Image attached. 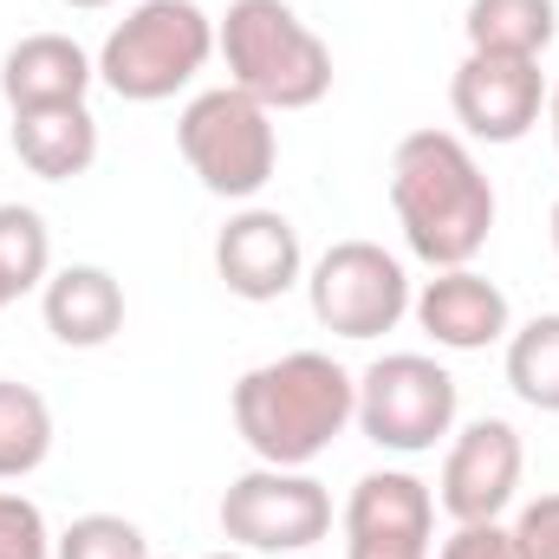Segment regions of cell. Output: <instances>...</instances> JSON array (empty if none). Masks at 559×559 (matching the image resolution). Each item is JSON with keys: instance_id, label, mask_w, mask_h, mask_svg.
I'll list each match as a JSON object with an SVG mask.
<instances>
[{"instance_id": "17", "label": "cell", "mask_w": 559, "mask_h": 559, "mask_svg": "<svg viewBox=\"0 0 559 559\" xmlns=\"http://www.w3.org/2000/svg\"><path fill=\"white\" fill-rule=\"evenodd\" d=\"M462 33H468V52L540 59L559 33V0H468Z\"/></svg>"}, {"instance_id": "22", "label": "cell", "mask_w": 559, "mask_h": 559, "mask_svg": "<svg viewBox=\"0 0 559 559\" xmlns=\"http://www.w3.org/2000/svg\"><path fill=\"white\" fill-rule=\"evenodd\" d=\"M52 540H59V534L46 527L39 501L0 488V559H52Z\"/></svg>"}, {"instance_id": "4", "label": "cell", "mask_w": 559, "mask_h": 559, "mask_svg": "<svg viewBox=\"0 0 559 559\" xmlns=\"http://www.w3.org/2000/svg\"><path fill=\"white\" fill-rule=\"evenodd\" d=\"M215 59V20L195 0H138L98 46V85L124 105H163Z\"/></svg>"}, {"instance_id": "2", "label": "cell", "mask_w": 559, "mask_h": 559, "mask_svg": "<svg viewBox=\"0 0 559 559\" xmlns=\"http://www.w3.org/2000/svg\"><path fill=\"white\" fill-rule=\"evenodd\" d=\"M235 436L267 468H312L352 423H358V378L332 352H280L241 371L235 384Z\"/></svg>"}, {"instance_id": "15", "label": "cell", "mask_w": 559, "mask_h": 559, "mask_svg": "<svg viewBox=\"0 0 559 559\" xmlns=\"http://www.w3.org/2000/svg\"><path fill=\"white\" fill-rule=\"evenodd\" d=\"M39 312L66 352H98L124 332V286L111 267L72 261V267H52V280L39 286Z\"/></svg>"}, {"instance_id": "25", "label": "cell", "mask_w": 559, "mask_h": 559, "mask_svg": "<svg viewBox=\"0 0 559 559\" xmlns=\"http://www.w3.org/2000/svg\"><path fill=\"white\" fill-rule=\"evenodd\" d=\"M547 124H554V150H559V79L547 85Z\"/></svg>"}, {"instance_id": "9", "label": "cell", "mask_w": 559, "mask_h": 559, "mask_svg": "<svg viewBox=\"0 0 559 559\" xmlns=\"http://www.w3.org/2000/svg\"><path fill=\"white\" fill-rule=\"evenodd\" d=\"M521 475H527V449H521V429L508 417H475L449 436V455H442V481H436V501L455 527L468 521H501L521 495Z\"/></svg>"}, {"instance_id": "13", "label": "cell", "mask_w": 559, "mask_h": 559, "mask_svg": "<svg viewBox=\"0 0 559 559\" xmlns=\"http://www.w3.org/2000/svg\"><path fill=\"white\" fill-rule=\"evenodd\" d=\"M411 319L442 345V352H488L514 332V306L508 293L475 267H436L411 299Z\"/></svg>"}, {"instance_id": "12", "label": "cell", "mask_w": 559, "mask_h": 559, "mask_svg": "<svg viewBox=\"0 0 559 559\" xmlns=\"http://www.w3.org/2000/svg\"><path fill=\"white\" fill-rule=\"evenodd\" d=\"M215 274L235 299L248 306H267L280 293H293L306 280V254H299V228L280 215V209H261V202H241L228 215V228L215 235Z\"/></svg>"}, {"instance_id": "29", "label": "cell", "mask_w": 559, "mask_h": 559, "mask_svg": "<svg viewBox=\"0 0 559 559\" xmlns=\"http://www.w3.org/2000/svg\"><path fill=\"white\" fill-rule=\"evenodd\" d=\"M7 306H13V299H7V286H0V312H7Z\"/></svg>"}, {"instance_id": "19", "label": "cell", "mask_w": 559, "mask_h": 559, "mask_svg": "<svg viewBox=\"0 0 559 559\" xmlns=\"http://www.w3.org/2000/svg\"><path fill=\"white\" fill-rule=\"evenodd\" d=\"M508 384L527 411L559 417V312H540L508 332Z\"/></svg>"}, {"instance_id": "10", "label": "cell", "mask_w": 559, "mask_h": 559, "mask_svg": "<svg viewBox=\"0 0 559 559\" xmlns=\"http://www.w3.org/2000/svg\"><path fill=\"white\" fill-rule=\"evenodd\" d=\"M345 559H436V495L411 468H371L345 495Z\"/></svg>"}, {"instance_id": "7", "label": "cell", "mask_w": 559, "mask_h": 559, "mask_svg": "<svg viewBox=\"0 0 559 559\" xmlns=\"http://www.w3.org/2000/svg\"><path fill=\"white\" fill-rule=\"evenodd\" d=\"M312 319L338 338H384L411 319V274L378 241H332L306 274Z\"/></svg>"}, {"instance_id": "21", "label": "cell", "mask_w": 559, "mask_h": 559, "mask_svg": "<svg viewBox=\"0 0 559 559\" xmlns=\"http://www.w3.org/2000/svg\"><path fill=\"white\" fill-rule=\"evenodd\" d=\"M52 559H150V540L124 514H79L52 540Z\"/></svg>"}, {"instance_id": "6", "label": "cell", "mask_w": 559, "mask_h": 559, "mask_svg": "<svg viewBox=\"0 0 559 559\" xmlns=\"http://www.w3.org/2000/svg\"><path fill=\"white\" fill-rule=\"evenodd\" d=\"M455 411L462 391L449 365H436L429 352H384L358 378V429L384 455H429L436 442L455 436Z\"/></svg>"}, {"instance_id": "16", "label": "cell", "mask_w": 559, "mask_h": 559, "mask_svg": "<svg viewBox=\"0 0 559 559\" xmlns=\"http://www.w3.org/2000/svg\"><path fill=\"white\" fill-rule=\"evenodd\" d=\"M13 156L39 182H72L98 163V118L92 105H52V111H13Z\"/></svg>"}, {"instance_id": "28", "label": "cell", "mask_w": 559, "mask_h": 559, "mask_svg": "<svg viewBox=\"0 0 559 559\" xmlns=\"http://www.w3.org/2000/svg\"><path fill=\"white\" fill-rule=\"evenodd\" d=\"M554 254H559V202H554Z\"/></svg>"}, {"instance_id": "23", "label": "cell", "mask_w": 559, "mask_h": 559, "mask_svg": "<svg viewBox=\"0 0 559 559\" xmlns=\"http://www.w3.org/2000/svg\"><path fill=\"white\" fill-rule=\"evenodd\" d=\"M436 559H527L521 554V540H514V527H501V521H468V527H455Z\"/></svg>"}, {"instance_id": "1", "label": "cell", "mask_w": 559, "mask_h": 559, "mask_svg": "<svg viewBox=\"0 0 559 559\" xmlns=\"http://www.w3.org/2000/svg\"><path fill=\"white\" fill-rule=\"evenodd\" d=\"M391 209L423 267H468L495 235V182L455 131H411L391 150Z\"/></svg>"}, {"instance_id": "5", "label": "cell", "mask_w": 559, "mask_h": 559, "mask_svg": "<svg viewBox=\"0 0 559 559\" xmlns=\"http://www.w3.org/2000/svg\"><path fill=\"white\" fill-rule=\"evenodd\" d=\"M176 150L189 163V176L222 195V202H254L280 169V138H274V111L254 105L235 85L195 92L176 118Z\"/></svg>"}, {"instance_id": "27", "label": "cell", "mask_w": 559, "mask_h": 559, "mask_svg": "<svg viewBox=\"0 0 559 559\" xmlns=\"http://www.w3.org/2000/svg\"><path fill=\"white\" fill-rule=\"evenodd\" d=\"M209 559H254V554H241V547H235V554H209Z\"/></svg>"}, {"instance_id": "18", "label": "cell", "mask_w": 559, "mask_h": 559, "mask_svg": "<svg viewBox=\"0 0 559 559\" xmlns=\"http://www.w3.org/2000/svg\"><path fill=\"white\" fill-rule=\"evenodd\" d=\"M46 455H52V404L33 384L0 378V481H26Z\"/></svg>"}, {"instance_id": "8", "label": "cell", "mask_w": 559, "mask_h": 559, "mask_svg": "<svg viewBox=\"0 0 559 559\" xmlns=\"http://www.w3.org/2000/svg\"><path fill=\"white\" fill-rule=\"evenodd\" d=\"M332 534V495L325 481H312L306 468H248L228 481L222 495V540H235L241 554H306Z\"/></svg>"}, {"instance_id": "26", "label": "cell", "mask_w": 559, "mask_h": 559, "mask_svg": "<svg viewBox=\"0 0 559 559\" xmlns=\"http://www.w3.org/2000/svg\"><path fill=\"white\" fill-rule=\"evenodd\" d=\"M66 7H79V13H92V7H118V0H66Z\"/></svg>"}, {"instance_id": "24", "label": "cell", "mask_w": 559, "mask_h": 559, "mask_svg": "<svg viewBox=\"0 0 559 559\" xmlns=\"http://www.w3.org/2000/svg\"><path fill=\"white\" fill-rule=\"evenodd\" d=\"M514 540L527 559H559V495H534L514 514Z\"/></svg>"}, {"instance_id": "14", "label": "cell", "mask_w": 559, "mask_h": 559, "mask_svg": "<svg viewBox=\"0 0 559 559\" xmlns=\"http://www.w3.org/2000/svg\"><path fill=\"white\" fill-rule=\"evenodd\" d=\"M98 85V59L66 39V33H26L0 59V98L7 111H52V105H85Z\"/></svg>"}, {"instance_id": "11", "label": "cell", "mask_w": 559, "mask_h": 559, "mask_svg": "<svg viewBox=\"0 0 559 559\" xmlns=\"http://www.w3.org/2000/svg\"><path fill=\"white\" fill-rule=\"evenodd\" d=\"M449 111L462 138L475 143H521L547 111V72L540 59H508V52H462L449 79Z\"/></svg>"}, {"instance_id": "20", "label": "cell", "mask_w": 559, "mask_h": 559, "mask_svg": "<svg viewBox=\"0 0 559 559\" xmlns=\"http://www.w3.org/2000/svg\"><path fill=\"white\" fill-rule=\"evenodd\" d=\"M52 280V228L26 202H0V286L7 299H26Z\"/></svg>"}, {"instance_id": "3", "label": "cell", "mask_w": 559, "mask_h": 559, "mask_svg": "<svg viewBox=\"0 0 559 559\" xmlns=\"http://www.w3.org/2000/svg\"><path fill=\"white\" fill-rule=\"evenodd\" d=\"M215 52L228 85L267 111H312L332 92V46L286 0H228L215 20Z\"/></svg>"}]
</instances>
